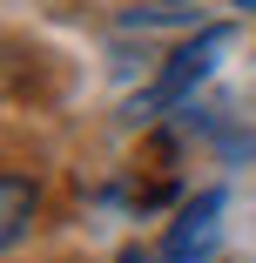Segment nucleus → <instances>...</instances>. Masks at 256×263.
<instances>
[{"label":"nucleus","instance_id":"nucleus-1","mask_svg":"<svg viewBox=\"0 0 256 263\" xmlns=\"http://www.w3.org/2000/svg\"><path fill=\"white\" fill-rule=\"evenodd\" d=\"M223 54H229V27H223V21H216V27H195V41H182L175 54H169V68L155 74V88L135 95V115H162V108H175V101H189L202 81L216 74Z\"/></svg>","mask_w":256,"mask_h":263},{"label":"nucleus","instance_id":"nucleus-3","mask_svg":"<svg viewBox=\"0 0 256 263\" xmlns=\"http://www.w3.org/2000/svg\"><path fill=\"white\" fill-rule=\"evenodd\" d=\"M34 209H41L34 182H27L21 169H7V176H0V243H7V250H21V243H27V223H34Z\"/></svg>","mask_w":256,"mask_h":263},{"label":"nucleus","instance_id":"nucleus-2","mask_svg":"<svg viewBox=\"0 0 256 263\" xmlns=\"http://www.w3.org/2000/svg\"><path fill=\"white\" fill-rule=\"evenodd\" d=\"M223 202H229L223 189H202V196L182 209V216H175V230H169V250H162V256H169V263L209 256V250H216V216H223Z\"/></svg>","mask_w":256,"mask_h":263}]
</instances>
